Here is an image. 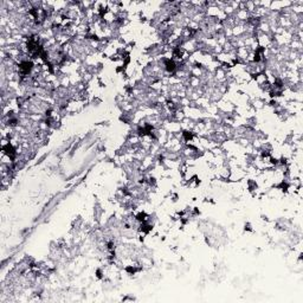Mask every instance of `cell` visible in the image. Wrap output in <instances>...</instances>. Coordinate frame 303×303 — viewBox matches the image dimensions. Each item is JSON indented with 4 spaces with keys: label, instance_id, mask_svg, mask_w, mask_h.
<instances>
[{
    "label": "cell",
    "instance_id": "1",
    "mask_svg": "<svg viewBox=\"0 0 303 303\" xmlns=\"http://www.w3.org/2000/svg\"><path fill=\"white\" fill-rule=\"evenodd\" d=\"M19 69H20V71L24 75H27L32 69V63L31 62H23L20 65H19Z\"/></svg>",
    "mask_w": 303,
    "mask_h": 303
},
{
    "label": "cell",
    "instance_id": "2",
    "mask_svg": "<svg viewBox=\"0 0 303 303\" xmlns=\"http://www.w3.org/2000/svg\"><path fill=\"white\" fill-rule=\"evenodd\" d=\"M3 150H4V152H5V153H6L8 156H9V158H11V159H13V158H14V155H16V153H14V149H13V147H12V146L9 144V143H8V144H6L5 147H3Z\"/></svg>",
    "mask_w": 303,
    "mask_h": 303
},
{
    "label": "cell",
    "instance_id": "3",
    "mask_svg": "<svg viewBox=\"0 0 303 303\" xmlns=\"http://www.w3.org/2000/svg\"><path fill=\"white\" fill-rule=\"evenodd\" d=\"M166 69H167L169 72H174L175 71V63L172 59H167L166 61Z\"/></svg>",
    "mask_w": 303,
    "mask_h": 303
},
{
    "label": "cell",
    "instance_id": "4",
    "mask_svg": "<svg viewBox=\"0 0 303 303\" xmlns=\"http://www.w3.org/2000/svg\"><path fill=\"white\" fill-rule=\"evenodd\" d=\"M184 136H185V139H186V140H191L192 139V134L188 133V132H185L184 133Z\"/></svg>",
    "mask_w": 303,
    "mask_h": 303
},
{
    "label": "cell",
    "instance_id": "5",
    "mask_svg": "<svg viewBox=\"0 0 303 303\" xmlns=\"http://www.w3.org/2000/svg\"><path fill=\"white\" fill-rule=\"evenodd\" d=\"M144 217H146V214H144V213H141V214H139V216H138V219H139V220H142V221H144V220H146V218H144Z\"/></svg>",
    "mask_w": 303,
    "mask_h": 303
}]
</instances>
